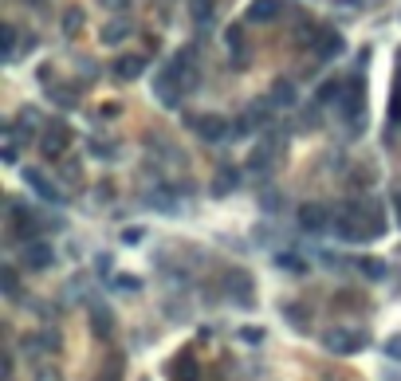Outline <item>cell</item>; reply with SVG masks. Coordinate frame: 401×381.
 Returning a JSON list of instances; mask_svg holds the SVG:
<instances>
[{
  "instance_id": "cell-1",
  "label": "cell",
  "mask_w": 401,
  "mask_h": 381,
  "mask_svg": "<svg viewBox=\"0 0 401 381\" xmlns=\"http://www.w3.org/2000/svg\"><path fill=\"white\" fill-rule=\"evenodd\" d=\"M193 87V51L181 48L162 71H158V83H154V99L162 106H177L181 102V91Z\"/></svg>"
},
{
  "instance_id": "cell-2",
  "label": "cell",
  "mask_w": 401,
  "mask_h": 381,
  "mask_svg": "<svg viewBox=\"0 0 401 381\" xmlns=\"http://www.w3.org/2000/svg\"><path fill=\"white\" fill-rule=\"evenodd\" d=\"M339 111H342V122L350 118V134H362V126H366V91H362V79L358 75L342 87Z\"/></svg>"
},
{
  "instance_id": "cell-3",
  "label": "cell",
  "mask_w": 401,
  "mask_h": 381,
  "mask_svg": "<svg viewBox=\"0 0 401 381\" xmlns=\"http://www.w3.org/2000/svg\"><path fill=\"white\" fill-rule=\"evenodd\" d=\"M319 342H323L331 354H339V358L362 354V350L370 346L366 331H346V326H331V331H323V334H319Z\"/></svg>"
},
{
  "instance_id": "cell-4",
  "label": "cell",
  "mask_w": 401,
  "mask_h": 381,
  "mask_svg": "<svg viewBox=\"0 0 401 381\" xmlns=\"http://www.w3.org/2000/svg\"><path fill=\"white\" fill-rule=\"evenodd\" d=\"M221 291L232 299V307H256V280H252L248 271H240V267L224 271Z\"/></svg>"
},
{
  "instance_id": "cell-5",
  "label": "cell",
  "mask_w": 401,
  "mask_h": 381,
  "mask_svg": "<svg viewBox=\"0 0 401 381\" xmlns=\"http://www.w3.org/2000/svg\"><path fill=\"white\" fill-rule=\"evenodd\" d=\"M350 212H354V216H358L362 221V228L370 232V240H378V236H385V228H390V221H385V209L378 201H366V197H362V201H350L346 204Z\"/></svg>"
},
{
  "instance_id": "cell-6",
  "label": "cell",
  "mask_w": 401,
  "mask_h": 381,
  "mask_svg": "<svg viewBox=\"0 0 401 381\" xmlns=\"http://www.w3.org/2000/svg\"><path fill=\"white\" fill-rule=\"evenodd\" d=\"M71 126L63 118H55V122H48V126H43V134H40V153L43 158H63V153H67V145H71Z\"/></svg>"
},
{
  "instance_id": "cell-7",
  "label": "cell",
  "mask_w": 401,
  "mask_h": 381,
  "mask_svg": "<svg viewBox=\"0 0 401 381\" xmlns=\"http://www.w3.org/2000/svg\"><path fill=\"white\" fill-rule=\"evenodd\" d=\"M185 126L197 130L201 142H221V138L229 134V122H224L221 114H185Z\"/></svg>"
},
{
  "instance_id": "cell-8",
  "label": "cell",
  "mask_w": 401,
  "mask_h": 381,
  "mask_svg": "<svg viewBox=\"0 0 401 381\" xmlns=\"http://www.w3.org/2000/svg\"><path fill=\"white\" fill-rule=\"evenodd\" d=\"M299 228L303 232H326V228H334V221H331V209H326L323 201H307L303 209H299Z\"/></svg>"
},
{
  "instance_id": "cell-9",
  "label": "cell",
  "mask_w": 401,
  "mask_h": 381,
  "mask_svg": "<svg viewBox=\"0 0 401 381\" xmlns=\"http://www.w3.org/2000/svg\"><path fill=\"white\" fill-rule=\"evenodd\" d=\"M275 158H280V142H275V138H268V142L252 145V153H248V165H244V170H248V173H256V177H264V173H272Z\"/></svg>"
},
{
  "instance_id": "cell-10",
  "label": "cell",
  "mask_w": 401,
  "mask_h": 381,
  "mask_svg": "<svg viewBox=\"0 0 401 381\" xmlns=\"http://www.w3.org/2000/svg\"><path fill=\"white\" fill-rule=\"evenodd\" d=\"M334 236L339 240H346V244H366L370 240V232L362 228V221L354 216L350 209H342L339 216H334Z\"/></svg>"
},
{
  "instance_id": "cell-11",
  "label": "cell",
  "mask_w": 401,
  "mask_h": 381,
  "mask_svg": "<svg viewBox=\"0 0 401 381\" xmlns=\"http://www.w3.org/2000/svg\"><path fill=\"white\" fill-rule=\"evenodd\" d=\"M24 185L32 189V193L40 197L43 204H60V201H63V193L55 189V181L48 177V173H40V170H24Z\"/></svg>"
},
{
  "instance_id": "cell-12",
  "label": "cell",
  "mask_w": 401,
  "mask_h": 381,
  "mask_svg": "<svg viewBox=\"0 0 401 381\" xmlns=\"http://www.w3.org/2000/svg\"><path fill=\"white\" fill-rule=\"evenodd\" d=\"M20 260H24L28 271H48L55 263V252H52L48 240H32V244H24V255H20Z\"/></svg>"
},
{
  "instance_id": "cell-13",
  "label": "cell",
  "mask_w": 401,
  "mask_h": 381,
  "mask_svg": "<svg viewBox=\"0 0 401 381\" xmlns=\"http://www.w3.org/2000/svg\"><path fill=\"white\" fill-rule=\"evenodd\" d=\"M280 12H283V0H252L248 12H244V20L248 24H272Z\"/></svg>"
},
{
  "instance_id": "cell-14",
  "label": "cell",
  "mask_w": 401,
  "mask_h": 381,
  "mask_svg": "<svg viewBox=\"0 0 401 381\" xmlns=\"http://www.w3.org/2000/svg\"><path fill=\"white\" fill-rule=\"evenodd\" d=\"M91 331H94V338H103V342L114 338V314H111V307L106 303L91 307Z\"/></svg>"
},
{
  "instance_id": "cell-15",
  "label": "cell",
  "mask_w": 401,
  "mask_h": 381,
  "mask_svg": "<svg viewBox=\"0 0 401 381\" xmlns=\"http://www.w3.org/2000/svg\"><path fill=\"white\" fill-rule=\"evenodd\" d=\"M130 32H134V24H130L126 16H114L111 24H103V32H99V40H103L106 48H114V43H122V40H126Z\"/></svg>"
},
{
  "instance_id": "cell-16",
  "label": "cell",
  "mask_w": 401,
  "mask_h": 381,
  "mask_svg": "<svg viewBox=\"0 0 401 381\" xmlns=\"http://www.w3.org/2000/svg\"><path fill=\"white\" fill-rule=\"evenodd\" d=\"M114 79H122V83H130V79H138L145 71V60L142 55H122V60H114Z\"/></svg>"
},
{
  "instance_id": "cell-17",
  "label": "cell",
  "mask_w": 401,
  "mask_h": 381,
  "mask_svg": "<svg viewBox=\"0 0 401 381\" xmlns=\"http://www.w3.org/2000/svg\"><path fill=\"white\" fill-rule=\"evenodd\" d=\"M315 55H319V60H339V55H342V35L339 32H323V35H319V43H315Z\"/></svg>"
},
{
  "instance_id": "cell-18",
  "label": "cell",
  "mask_w": 401,
  "mask_h": 381,
  "mask_svg": "<svg viewBox=\"0 0 401 381\" xmlns=\"http://www.w3.org/2000/svg\"><path fill=\"white\" fill-rule=\"evenodd\" d=\"M236 189H240V173L232 170V165H224V170L216 173V181H213L209 193H213V197H229V193H236Z\"/></svg>"
},
{
  "instance_id": "cell-19",
  "label": "cell",
  "mask_w": 401,
  "mask_h": 381,
  "mask_svg": "<svg viewBox=\"0 0 401 381\" xmlns=\"http://www.w3.org/2000/svg\"><path fill=\"white\" fill-rule=\"evenodd\" d=\"M224 43H229V48H232V60H236V67H244V60H248V55H244V28H240V24H232L229 28V32H224Z\"/></svg>"
},
{
  "instance_id": "cell-20",
  "label": "cell",
  "mask_w": 401,
  "mask_h": 381,
  "mask_svg": "<svg viewBox=\"0 0 401 381\" xmlns=\"http://www.w3.org/2000/svg\"><path fill=\"white\" fill-rule=\"evenodd\" d=\"M12 134H20V138H32V134H40V111H20V118H16V126H12Z\"/></svg>"
},
{
  "instance_id": "cell-21",
  "label": "cell",
  "mask_w": 401,
  "mask_h": 381,
  "mask_svg": "<svg viewBox=\"0 0 401 381\" xmlns=\"http://www.w3.org/2000/svg\"><path fill=\"white\" fill-rule=\"evenodd\" d=\"M189 16H193L201 28H209L213 24V16H216V4L213 0H189Z\"/></svg>"
},
{
  "instance_id": "cell-22",
  "label": "cell",
  "mask_w": 401,
  "mask_h": 381,
  "mask_svg": "<svg viewBox=\"0 0 401 381\" xmlns=\"http://www.w3.org/2000/svg\"><path fill=\"white\" fill-rule=\"evenodd\" d=\"M295 83L291 79H275V87H272V102L275 106H295Z\"/></svg>"
},
{
  "instance_id": "cell-23",
  "label": "cell",
  "mask_w": 401,
  "mask_h": 381,
  "mask_svg": "<svg viewBox=\"0 0 401 381\" xmlns=\"http://www.w3.org/2000/svg\"><path fill=\"white\" fill-rule=\"evenodd\" d=\"M280 314L291 322V326H299V331H307V322H311L307 307H299V303H280Z\"/></svg>"
},
{
  "instance_id": "cell-24",
  "label": "cell",
  "mask_w": 401,
  "mask_h": 381,
  "mask_svg": "<svg viewBox=\"0 0 401 381\" xmlns=\"http://www.w3.org/2000/svg\"><path fill=\"white\" fill-rule=\"evenodd\" d=\"M354 267H358L366 280H382V275H385V263L374 260V255H358V260H354Z\"/></svg>"
},
{
  "instance_id": "cell-25",
  "label": "cell",
  "mask_w": 401,
  "mask_h": 381,
  "mask_svg": "<svg viewBox=\"0 0 401 381\" xmlns=\"http://www.w3.org/2000/svg\"><path fill=\"white\" fill-rule=\"evenodd\" d=\"M264 122H268L264 106H256V111H244V118L236 122V130H240V134H252V130H260Z\"/></svg>"
},
{
  "instance_id": "cell-26",
  "label": "cell",
  "mask_w": 401,
  "mask_h": 381,
  "mask_svg": "<svg viewBox=\"0 0 401 381\" xmlns=\"http://www.w3.org/2000/svg\"><path fill=\"white\" fill-rule=\"evenodd\" d=\"M173 373H177V381H197L201 377V370H197V362L189 354H181L177 362H173Z\"/></svg>"
},
{
  "instance_id": "cell-27",
  "label": "cell",
  "mask_w": 401,
  "mask_h": 381,
  "mask_svg": "<svg viewBox=\"0 0 401 381\" xmlns=\"http://www.w3.org/2000/svg\"><path fill=\"white\" fill-rule=\"evenodd\" d=\"M342 79H326L323 87H319V94H315V102H334V99H342Z\"/></svg>"
},
{
  "instance_id": "cell-28",
  "label": "cell",
  "mask_w": 401,
  "mask_h": 381,
  "mask_svg": "<svg viewBox=\"0 0 401 381\" xmlns=\"http://www.w3.org/2000/svg\"><path fill=\"white\" fill-rule=\"evenodd\" d=\"M0 283H4V295H9V299H20V275H16V267H0Z\"/></svg>"
},
{
  "instance_id": "cell-29",
  "label": "cell",
  "mask_w": 401,
  "mask_h": 381,
  "mask_svg": "<svg viewBox=\"0 0 401 381\" xmlns=\"http://www.w3.org/2000/svg\"><path fill=\"white\" fill-rule=\"evenodd\" d=\"M275 263L287 267L291 275H303V271H307V260H299V255H291V252H280V255H275Z\"/></svg>"
},
{
  "instance_id": "cell-30",
  "label": "cell",
  "mask_w": 401,
  "mask_h": 381,
  "mask_svg": "<svg viewBox=\"0 0 401 381\" xmlns=\"http://www.w3.org/2000/svg\"><path fill=\"white\" fill-rule=\"evenodd\" d=\"M83 28V9H67L63 12V35H79Z\"/></svg>"
},
{
  "instance_id": "cell-31",
  "label": "cell",
  "mask_w": 401,
  "mask_h": 381,
  "mask_svg": "<svg viewBox=\"0 0 401 381\" xmlns=\"http://www.w3.org/2000/svg\"><path fill=\"white\" fill-rule=\"evenodd\" d=\"M264 326H240V342H248V346H260L264 342Z\"/></svg>"
},
{
  "instance_id": "cell-32",
  "label": "cell",
  "mask_w": 401,
  "mask_h": 381,
  "mask_svg": "<svg viewBox=\"0 0 401 381\" xmlns=\"http://www.w3.org/2000/svg\"><path fill=\"white\" fill-rule=\"evenodd\" d=\"M52 102L71 111V106H79V91H55V87H52Z\"/></svg>"
},
{
  "instance_id": "cell-33",
  "label": "cell",
  "mask_w": 401,
  "mask_h": 381,
  "mask_svg": "<svg viewBox=\"0 0 401 381\" xmlns=\"http://www.w3.org/2000/svg\"><path fill=\"white\" fill-rule=\"evenodd\" d=\"M142 240H145V228H142V224H130V228H122V244L134 248V244H142Z\"/></svg>"
},
{
  "instance_id": "cell-34",
  "label": "cell",
  "mask_w": 401,
  "mask_h": 381,
  "mask_svg": "<svg viewBox=\"0 0 401 381\" xmlns=\"http://www.w3.org/2000/svg\"><path fill=\"white\" fill-rule=\"evenodd\" d=\"M4 60H16V28H4Z\"/></svg>"
},
{
  "instance_id": "cell-35",
  "label": "cell",
  "mask_w": 401,
  "mask_h": 381,
  "mask_svg": "<svg viewBox=\"0 0 401 381\" xmlns=\"http://www.w3.org/2000/svg\"><path fill=\"white\" fill-rule=\"evenodd\" d=\"M91 153H94V158H103V161H114V158H119V153H114L106 142H94V138H91Z\"/></svg>"
},
{
  "instance_id": "cell-36",
  "label": "cell",
  "mask_w": 401,
  "mask_h": 381,
  "mask_svg": "<svg viewBox=\"0 0 401 381\" xmlns=\"http://www.w3.org/2000/svg\"><path fill=\"white\" fill-rule=\"evenodd\" d=\"M119 365H122V354H111V358H106V373H103V381H119Z\"/></svg>"
},
{
  "instance_id": "cell-37",
  "label": "cell",
  "mask_w": 401,
  "mask_h": 381,
  "mask_svg": "<svg viewBox=\"0 0 401 381\" xmlns=\"http://www.w3.org/2000/svg\"><path fill=\"white\" fill-rule=\"evenodd\" d=\"M385 358H393V362H401V334H393V338H385Z\"/></svg>"
},
{
  "instance_id": "cell-38",
  "label": "cell",
  "mask_w": 401,
  "mask_h": 381,
  "mask_svg": "<svg viewBox=\"0 0 401 381\" xmlns=\"http://www.w3.org/2000/svg\"><path fill=\"white\" fill-rule=\"evenodd\" d=\"M103 9H111V12H126L130 9V0H99Z\"/></svg>"
},
{
  "instance_id": "cell-39",
  "label": "cell",
  "mask_w": 401,
  "mask_h": 381,
  "mask_svg": "<svg viewBox=\"0 0 401 381\" xmlns=\"http://www.w3.org/2000/svg\"><path fill=\"white\" fill-rule=\"evenodd\" d=\"M275 204H280V197H275V193H264V209L275 212Z\"/></svg>"
},
{
  "instance_id": "cell-40",
  "label": "cell",
  "mask_w": 401,
  "mask_h": 381,
  "mask_svg": "<svg viewBox=\"0 0 401 381\" xmlns=\"http://www.w3.org/2000/svg\"><path fill=\"white\" fill-rule=\"evenodd\" d=\"M393 209H397V224H401V189H393Z\"/></svg>"
},
{
  "instance_id": "cell-41",
  "label": "cell",
  "mask_w": 401,
  "mask_h": 381,
  "mask_svg": "<svg viewBox=\"0 0 401 381\" xmlns=\"http://www.w3.org/2000/svg\"><path fill=\"white\" fill-rule=\"evenodd\" d=\"M382 381H401V373H397V370H385V377H382Z\"/></svg>"
},
{
  "instance_id": "cell-42",
  "label": "cell",
  "mask_w": 401,
  "mask_h": 381,
  "mask_svg": "<svg viewBox=\"0 0 401 381\" xmlns=\"http://www.w3.org/2000/svg\"><path fill=\"white\" fill-rule=\"evenodd\" d=\"M397 71H401V51H397ZM397 79H401V75H397Z\"/></svg>"
}]
</instances>
